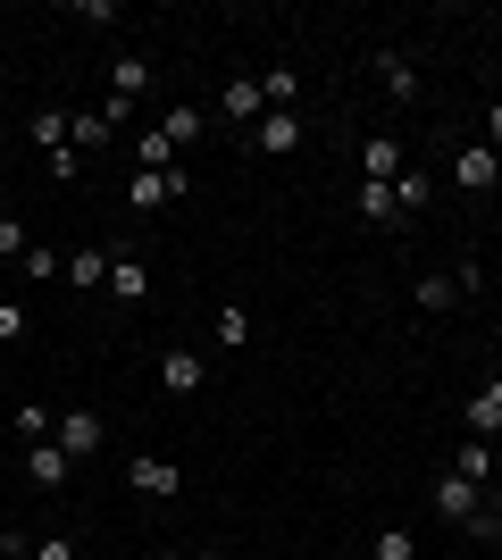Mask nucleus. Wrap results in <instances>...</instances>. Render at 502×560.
<instances>
[{"label": "nucleus", "mask_w": 502, "mask_h": 560, "mask_svg": "<svg viewBox=\"0 0 502 560\" xmlns=\"http://www.w3.org/2000/svg\"><path fill=\"white\" fill-rule=\"evenodd\" d=\"M210 117H218V126H243V135H252V126L268 117L260 75H226V84H218V101H210Z\"/></svg>", "instance_id": "nucleus-1"}, {"label": "nucleus", "mask_w": 502, "mask_h": 560, "mask_svg": "<svg viewBox=\"0 0 502 560\" xmlns=\"http://www.w3.org/2000/svg\"><path fill=\"white\" fill-rule=\"evenodd\" d=\"M126 493H143V502H167V493H185V468L167 460V452H135V460H126Z\"/></svg>", "instance_id": "nucleus-2"}, {"label": "nucleus", "mask_w": 502, "mask_h": 560, "mask_svg": "<svg viewBox=\"0 0 502 560\" xmlns=\"http://www.w3.org/2000/svg\"><path fill=\"white\" fill-rule=\"evenodd\" d=\"M185 192H192V167H160V176H143V167H135V185H126V210L151 218L160 201H185Z\"/></svg>", "instance_id": "nucleus-3"}, {"label": "nucleus", "mask_w": 502, "mask_h": 560, "mask_svg": "<svg viewBox=\"0 0 502 560\" xmlns=\"http://www.w3.org/2000/svg\"><path fill=\"white\" fill-rule=\"evenodd\" d=\"M428 511L444 518V527H469V518L486 511V486H469V477H453V468H444V477H435V493H428Z\"/></svg>", "instance_id": "nucleus-4"}, {"label": "nucleus", "mask_w": 502, "mask_h": 560, "mask_svg": "<svg viewBox=\"0 0 502 560\" xmlns=\"http://www.w3.org/2000/svg\"><path fill=\"white\" fill-rule=\"evenodd\" d=\"M453 185L460 192H494L502 185V151H494V142H460V151H453Z\"/></svg>", "instance_id": "nucleus-5"}, {"label": "nucleus", "mask_w": 502, "mask_h": 560, "mask_svg": "<svg viewBox=\"0 0 502 560\" xmlns=\"http://www.w3.org/2000/svg\"><path fill=\"white\" fill-rule=\"evenodd\" d=\"M50 444L68 452V460H93V452L109 444V427H101V410H68V419L50 427Z\"/></svg>", "instance_id": "nucleus-6"}, {"label": "nucleus", "mask_w": 502, "mask_h": 560, "mask_svg": "<svg viewBox=\"0 0 502 560\" xmlns=\"http://www.w3.org/2000/svg\"><path fill=\"white\" fill-rule=\"evenodd\" d=\"M109 293H118L126 310H135V302H151V259L135 252V243H118V252H109Z\"/></svg>", "instance_id": "nucleus-7"}, {"label": "nucleus", "mask_w": 502, "mask_h": 560, "mask_svg": "<svg viewBox=\"0 0 502 560\" xmlns=\"http://www.w3.org/2000/svg\"><path fill=\"white\" fill-rule=\"evenodd\" d=\"M252 151H260V160H285V151H302V109H268L260 126H252Z\"/></svg>", "instance_id": "nucleus-8"}, {"label": "nucleus", "mask_w": 502, "mask_h": 560, "mask_svg": "<svg viewBox=\"0 0 502 560\" xmlns=\"http://www.w3.org/2000/svg\"><path fill=\"white\" fill-rule=\"evenodd\" d=\"M460 427H469L478 444H494V435H502V376H486L478 394L460 401Z\"/></svg>", "instance_id": "nucleus-9"}, {"label": "nucleus", "mask_w": 502, "mask_h": 560, "mask_svg": "<svg viewBox=\"0 0 502 560\" xmlns=\"http://www.w3.org/2000/svg\"><path fill=\"white\" fill-rule=\"evenodd\" d=\"M160 385L167 394H201V385H210V360H201V351H160Z\"/></svg>", "instance_id": "nucleus-10"}, {"label": "nucleus", "mask_w": 502, "mask_h": 560, "mask_svg": "<svg viewBox=\"0 0 502 560\" xmlns=\"http://www.w3.org/2000/svg\"><path fill=\"white\" fill-rule=\"evenodd\" d=\"M402 167H410V151L394 135H369V142H360V176H369V185H394Z\"/></svg>", "instance_id": "nucleus-11"}, {"label": "nucleus", "mask_w": 502, "mask_h": 560, "mask_svg": "<svg viewBox=\"0 0 502 560\" xmlns=\"http://www.w3.org/2000/svg\"><path fill=\"white\" fill-rule=\"evenodd\" d=\"M143 93H151V59H143V50H118V68H109V101L135 109Z\"/></svg>", "instance_id": "nucleus-12"}, {"label": "nucleus", "mask_w": 502, "mask_h": 560, "mask_svg": "<svg viewBox=\"0 0 502 560\" xmlns=\"http://www.w3.org/2000/svg\"><path fill=\"white\" fill-rule=\"evenodd\" d=\"M377 84H385V101H419V59L410 50H377Z\"/></svg>", "instance_id": "nucleus-13"}, {"label": "nucleus", "mask_w": 502, "mask_h": 560, "mask_svg": "<svg viewBox=\"0 0 502 560\" xmlns=\"http://www.w3.org/2000/svg\"><path fill=\"white\" fill-rule=\"evenodd\" d=\"M160 135H167V142H176V151H192V142L210 135V109H201V101H176V109H167V117H160Z\"/></svg>", "instance_id": "nucleus-14"}, {"label": "nucleus", "mask_w": 502, "mask_h": 560, "mask_svg": "<svg viewBox=\"0 0 502 560\" xmlns=\"http://www.w3.org/2000/svg\"><path fill=\"white\" fill-rule=\"evenodd\" d=\"M25 477L59 493V486H68V477H75V460H68V452H59V444H25Z\"/></svg>", "instance_id": "nucleus-15"}, {"label": "nucleus", "mask_w": 502, "mask_h": 560, "mask_svg": "<svg viewBox=\"0 0 502 560\" xmlns=\"http://www.w3.org/2000/svg\"><path fill=\"white\" fill-rule=\"evenodd\" d=\"M444 468H453V477H469V486H494V444L460 435V444H453V460H444Z\"/></svg>", "instance_id": "nucleus-16"}, {"label": "nucleus", "mask_w": 502, "mask_h": 560, "mask_svg": "<svg viewBox=\"0 0 502 560\" xmlns=\"http://www.w3.org/2000/svg\"><path fill=\"white\" fill-rule=\"evenodd\" d=\"M25 135L43 142V151H68V142H75V117L59 109V101H50V109H34V117H25Z\"/></svg>", "instance_id": "nucleus-17"}, {"label": "nucleus", "mask_w": 502, "mask_h": 560, "mask_svg": "<svg viewBox=\"0 0 502 560\" xmlns=\"http://www.w3.org/2000/svg\"><path fill=\"white\" fill-rule=\"evenodd\" d=\"M68 284L75 293H109V252H68Z\"/></svg>", "instance_id": "nucleus-18"}, {"label": "nucleus", "mask_w": 502, "mask_h": 560, "mask_svg": "<svg viewBox=\"0 0 502 560\" xmlns=\"http://www.w3.org/2000/svg\"><path fill=\"white\" fill-rule=\"evenodd\" d=\"M135 167H143V176H160V167H185V160H176V142H167L160 126H143V135H135Z\"/></svg>", "instance_id": "nucleus-19"}, {"label": "nucleus", "mask_w": 502, "mask_h": 560, "mask_svg": "<svg viewBox=\"0 0 502 560\" xmlns=\"http://www.w3.org/2000/svg\"><path fill=\"white\" fill-rule=\"evenodd\" d=\"M360 218L385 234H402V210H394V185H360Z\"/></svg>", "instance_id": "nucleus-20"}, {"label": "nucleus", "mask_w": 502, "mask_h": 560, "mask_svg": "<svg viewBox=\"0 0 502 560\" xmlns=\"http://www.w3.org/2000/svg\"><path fill=\"white\" fill-rule=\"evenodd\" d=\"M428 167H402V176H394V210H402V218H419V210H428Z\"/></svg>", "instance_id": "nucleus-21"}, {"label": "nucleus", "mask_w": 502, "mask_h": 560, "mask_svg": "<svg viewBox=\"0 0 502 560\" xmlns=\"http://www.w3.org/2000/svg\"><path fill=\"white\" fill-rule=\"evenodd\" d=\"M9 427H17V444H50V427H59V419H50L43 401H17V419H9Z\"/></svg>", "instance_id": "nucleus-22"}, {"label": "nucleus", "mask_w": 502, "mask_h": 560, "mask_svg": "<svg viewBox=\"0 0 502 560\" xmlns=\"http://www.w3.org/2000/svg\"><path fill=\"white\" fill-rule=\"evenodd\" d=\"M260 101H268V109H293V101H302V75H293V68H268L260 75Z\"/></svg>", "instance_id": "nucleus-23"}, {"label": "nucleus", "mask_w": 502, "mask_h": 560, "mask_svg": "<svg viewBox=\"0 0 502 560\" xmlns=\"http://www.w3.org/2000/svg\"><path fill=\"white\" fill-rule=\"evenodd\" d=\"M17 268H25V284H50V277H68V259L50 252V243H34V252H25Z\"/></svg>", "instance_id": "nucleus-24"}, {"label": "nucleus", "mask_w": 502, "mask_h": 560, "mask_svg": "<svg viewBox=\"0 0 502 560\" xmlns=\"http://www.w3.org/2000/svg\"><path fill=\"white\" fill-rule=\"evenodd\" d=\"M218 343H226V351H243V343H252V310H243V302H226V310H218Z\"/></svg>", "instance_id": "nucleus-25"}, {"label": "nucleus", "mask_w": 502, "mask_h": 560, "mask_svg": "<svg viewBox=\"0 0 502 560\" xmlns=\"http://www.w3.org/2000/svg\"><path fill=\"white\" fill-rule=\"evenodd\" d=\"M410 302H419V310H453L460 284H453V277H419V284H410Z\"/></svg>", "instance_id": "nucleus-26"}, {"label": "nucleus", "mask_w": 502, "mask_h": 560, "mask_svg": "<svg viewBox=\"0 0 502 560\" xmlns=\"http://www.w3.org/2000/svg\"><path fill=\"white\" fill-rule=\"evenodd\" d=\"M377 560H419V536L410 527H377Z\"/></svg>", "instance_id": "nucleus-27"}, {"label": "nucleus", "mask_w": 502, "mask_h": 560, "mask_svg": "<svg viewBox=\"0 0 502 560\" xmlns=\"http://www.w3.org/2000/svg\"><path fill=\"white\" fill-rule=\"evenodd\" d=\"M109 135H118V126H109V117H101V109H84V117H75V151H101V142H109Z\"/></svg>", "instance_id": "nucleus-28"}, {"label": "nucleus", "mask_w": 502, "mask_h": 560, "mask_svg": "<svg viewBox=\"0 0 502 560\" xmlns=\"http://www.w3.org/2000/svg\"><path fill=\"white\" fill-rule=\"evenodd\" d=\"M34 243H25V218L17 210H0V259H25Z\"/></svg>", "instance_id": "nucleus-29"}, {"label": "nucleus", "mask_w": 502, "mask_h": 560, "mask_svg": "<svg viewBox=\"0 0 502 560\" xmlns=\"http://www.w3.org/2000/svg\"><path fill=\"white\" fill-rule=\"evenodd\" d=\"M0 343H25V302L17 293H0Z\"/></svg>", "instance_id": "nucleus-30"}, {"label": "nucleus", "mask_w": 502, "mask_h": 560, "mask_svg": "<svg viewBox=\"0 0 502 560\" xmlns=\"http://www.w3.org/2000/svg\"><path fill=\"white\" fill-rule=\"evenodd\" d=\"M460 536H478V544H502V502H486V511L469 518V527H460Z\"/></svg>", "instance_id": "nucleus-31"}, {"label": "nucleus", "mask_w": 502, "mask_h": 560, "mask_svg": "<svg viewBox=\"0 0 502 560\" xmlns=\"http://www.w3.org/2000/svg\"><path fill=\"white\" fill-rule=\"evenodd\" d=\"M43 167H50V176H59V185H75V176H84V151H75V142H68V151H50Z\"/></svg>", "instance_id": "nucleus-32"}, {"label": "nucleus", "mask_w": 502, "mask_h": 560, "mask_svg": "<svg viewBox=\"0 0 502 560\" xmlns=\"http://www.w3.org/2000/svg\"><path fill=\"white\" fill-rule=\"evenodd\" d=\"M34 560H84V552H75L68 536H34Z\"/></svg>", "instance_id": "nucleus-33"}, {"label": "nucleus", "mask_w": 502, "mask_h": 560, "mask_svg": "<svg viewBox=\"0 0 502 560\" xmlns=\"http://www.w3.org/2000/svg\"><path fill=\"white\" fill-rule=\"evenodd\" d=\"M0 552H9V560H34V536H25V527H0Z\"/></svg>", "instance_id": "nucleus-34"}, {"label": "nucleus", "mask_w": 502, "mask_h": 560, "mask_svg": "<svg viewBox=\"0 0 502 560\" xmlns=\"http://www.w3.org/2000/svg\"><path fill=\"white\" fill-rule=\"evenodd\" d=\"M486 142H494V151H502V101H494V109H486Z\"/></svg>", "instance_id": "nucleus-35"}, {"label": "nucleus", "mask_w": 502, "mask_h": 560, "mask_svg": "<svg viewBox=\"0 0 502 560\" xmlns=\"http://www.w3.org/2000/svg\"><path fill=\"white\" fill-rule=\"evenodd\" d=\"M0 210H9V176H0Z\"/></svg>", "instance_id": "nucleus-36"}, {"label": "nucleus", "mask_w": 502, "mask_h": 560, "mask_svg": "<svg viewBox=\"0 0 502 560\" xmlns=\"http://www.w3.org/2000/svg\"><path fill=\"white\" fill-rule=\"evenodd\" d=\"M192 560H226V552H192Z\"/></svg>", "instance_id": "nucleus-37"}, {"label": "nucleus", "mask_w": 502, "mask_h": 560, "mask_svg": "<svg viewBox=\"0 0 502 560\" xmlns=\"http://www.w3.org/2000/svg\"><path fill=\"white\" fill-rule=\"evenodd\" d=\"M160 560H192V552H160Z\"/></svg>", "instance_id": "nucleus-38"}, {"label": "nucleus", "mask_w": 502, "mask_h": 560, "mask_svg": "<svg viewBox=\"0 0 502 560\" xmlns=\"http://www.w3.org/2000/svg\"><path fill=\"white\" fill-rule=\"evenodd\" d=\"M494 226H502V201H494Z\"/></svg>", "instance_id": "nucleus-39"}]
</instances>
